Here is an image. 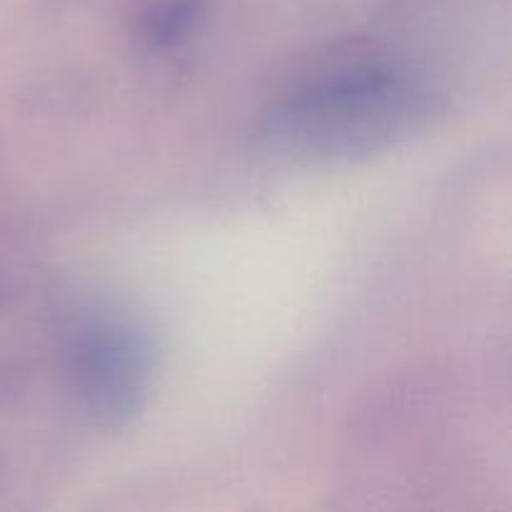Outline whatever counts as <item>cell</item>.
Returning a JSON list of instances; mask_svg holds the SVG:
<instances>
[{"label": "cell", "mask_w": 512, "mask_h": 512, "mask_svg": "<svg viewBox=\"0 0 512 512\" xmlns=\"http://www.w3.org/2000/svg\"><path fill=\"white\" fill-rule=\"evenodd\" d=\"M205 0H158L143 15V35L153 48L178 45L198 28Z\"/></svg>", "instance_id": "obj_3"}, {"label": "cell", "mask_w": 512, "mask_h": 512, "mask_svg": "<svg viewBox=\"0 0 512 512\" xmlns=\"http://www.w3.org/2000/svg\"><path fill=\"white\" fill-rule=\"evenodd\" d=\"M153 340L123 313H93L70 340L75 388L88 418L105 433L128 428L143 410L153 375Z\"/></svg>", "instance_id": "obj_2"}, {"label": "cell", "mask_w": 512, "mask_h": 512, "mask_svg": "<svg viewBox=\"0 0 512 512\" xmlns=\"http://www.w3.org/2000/svg\"><path fill=\"white\" fill-rule=\"evenodd\" d=\"M438 110V88L413 65L358 60L285 95L265 113L260 138L290 163H355L415 138Z\"/></svg>", "instance_id": "obj_1"}]
</instances>
